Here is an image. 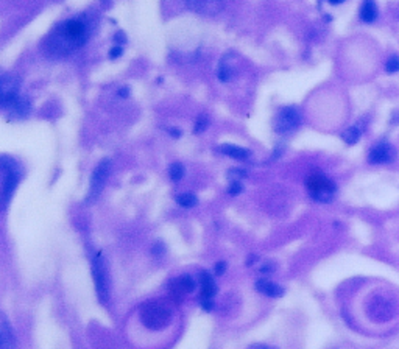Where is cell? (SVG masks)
<instances>
[{
    "instance_id": "1",
    "label": "cell",
    "mask_w": 399,
    "mask_h": 349,
    "mask_svg": "<svg viewBox=\"0 0 399 349\" xmlns=\"http://www.w3.org/2000/svg\"><path fill=\"white\" fill-rule=\"evenodd\" d=\"M363 299V312L371 323L388 326L399 318V290L394 285H376Z\"/></svg>"
},
{
    "instance_id": "2",
    "label": "cell",
    "mask_w": 399,
    "mask_h": 349,
    "mask_svg": "<svg viewBox=\"0 0 399 349\" xmlns=\"http://www.w3.org/2000/svg\"><path fill=\"white\" fill-rule=\"evenodd\" d=\"M87 41V24L81 19H71L56 27L45 39V50L55 56H64L83 47Z\"/></svg>"
},
{
    "instance_id": "3",
    "label": "cell",
    "mask_w": 399,
    "mask_h": 349,
    "mask_svg": "<svg viewBox=\"0 0 399 349\" xmlns=\"http://www.w3.org/2000/svg\"><path fill=\"white\" fill-rule=\"evenodd\" d=\"M140 321L147 329L151 331H161L164 329L170 320H172V312L170 309L159 301H147L140 307Z\"/></svg>"
},
{
    "instance_id": "4",
    "label": "cell",
    "mask_w": 399,
    "mask_h": 349,
    "mask_svg": "<svg viewBox=\"0 0 399 349\" xmlns=\"http://www.w3.org/2000/svg\"><path fill=\"white\" fill-rule=\"evenodd\" d=\"M306 185H308L311 195L317 201H321V203L331 201L334 194H335V190H337L335 182L320 170H315L308 176V179H306Z\"/></svg>"
},
{
    "instance_id": "5",
    "label": "cell",
    "mask_w": 399,
    "mask_h": 349,
    "mask_svg": "<svg viewBox=\"0 0 399 349\" xmlns=\"http://www.w3.org/2000/svg\"><path fill=\"white\" fill-rule=\"evenodd\" d=\"M92 276H94L96 282V290L99 299L106 304L109 299V290H108V271H106V264L102 256V252H97L92 259Z\"/></svg>"
},
{
    "instance_id": "6",
    "label": "cell",
    "mask_w": 399,
    "mask_h": 349,
    "mask_svg": "<svg viewBox=\"0 0 399 349\" xmlns=\"http://www.w3.org/2000/svg\"><path fill=\"white\" fill-rule=\"evenodd\" d=\"M301 123V115L299 112L289 106V108H284L279 111V114L276 115V120H274V130L276 133L279 134H287V133H292L293 130H296L298 126Z\"/></svg>"
},
{
    "instance_id": "7",
    "label": "cell",
    "mask_w": 399,
    "mask_h": 349,
    "mask_svg": "<svg viewBox=\"0 0 399 349\" xmlns=\"http://www.w3.org/2000/svg\"><path fill=\"white\" fill-rule=\"evenodd\" d=\"M396 157V148L385 139L376 142L368 151V162L373 166L388 164Z\"/></svg>"
},
{
    "instance_id": "8",
    "label": "cell",
    "mask_w": 399,
    "mask_h": 349,
    "mask_svg": "<svg viewBox=\"0 0 399 349\" xmlns=\"http://www.w3.org/2000/svg\"><path fill=\"white\" fill-rule=\"evenodd\" d=\"M2 170H4V201L7 204L19 182V170L14 161H8L7 157H4Z\"/></svg>"
},
{
    "instance_id": "9",
    "label": "cell",
    "mask_w": 399,
    "mask_h": 349,
    "mask_svg": "<svg viewBox=\"0 0 399 349\" xmlns=\"http://www.w3.org/2000/svg\"><path fill=\"white\" fill-rule=\"evenodd\" d=\"M19 80L16 77L5 75L2 80V105L4 108L11 106L19 99Z\"/></svg>"
},
{
    "instance_id": "10",
    "label": "cell",
    "mask_w": 399,
    "mask_h": 349,
    "mask_svg": "<svg viewBox=\"0 0 399 349\" xmlns=\"http://www.w3.org/2000/svg\"><path fill=\"white\" fill-rule=\"evenodd\" d=\"M195 290V281L192 276L189 274H184V276H179L176 277L173 282H172V287H170V295L172 298H176L178 301L187 293H192Z\"/></svg>"
},
{
    "instance_id": "11",
    "label": "cell",
    "mask_w": 399,
    "mask_h": 349,
    "mask_svg": "<svg viewBox=\"0 0 399 349\" xmlns=\"http://www.w3.org/2000/svg\"><path fill=\"white\" fill-rule=\"evenodd\" d=\"M108 173H109V161L105 159V161H102L97 166L94 175H92V179H90V198H94V197L99 195V192L102 190V187H103V184H105V181L108 178Z\"/></svg>"
},
{
    "instance_id": "12",
    "label": "cell",
    "mask_w": 399,
    "mask_h": 349,
    "mask_svg": "<svg viewBox=\"0 0 399 349\" xmlns=\"http://www.w3.org/2000/svg\"><path fill=\"white\" fill-rule=\"evenodd\" d=\"M191 10L203 14H216L223 8V0H186Z\"/></svg>"
},
{
    "instance_id": "13",
    "label": "cell",
    "mask_w": 399,
    "mask_h": 349,
    "mask_svg": "<svg viewBox=\"0 0 399 349\" xmlns=\"http://www.w3.org/2000/svg\"><path fill=\"white\" fill-rule=\"evenodd\" d=\"M256 290L261 292L265 296H270V298H279V296L284 295V290H283L281 285L274 284V282H271L265 277H262L256 282Z\"/></svg>"
},
{
    "instance_id": "14",
    "label": "cell",
    "mask_w": 399,
    "mask_h": 349,
    "mask_svg": "<svg viewBox=\"0 0 399 349\" xmlns=\"http://www.w3.org/2000/svg\"><path fill=\"white\" fill-rule=\"evenodd\" d=\"M200 285H201V296L200 298L214 299V296L217 295L216 281L212 279V274L209 271H201L200 273Z\"/></svg>"
},
{
    "instance_id": "15",
    "label": "cell",
    "mask_w": 399,
    "mask_h": 349,
    "mask_svg": "<svg viewBox=\"0 0 399 349\" xmlns=\"http://www.w3.org/2000/svg\"><path fill=\"white\" fill-rule=\"evenodd\" d=\"M234 58V55H226L219 64V78L222 81H229L232 77H234V72H236V67H234V61H231Z\"/></svg>"
},
{
    "instance_id": "16",
    "label": "cell",
    "mask_w": 399,
    "mask_h": 349,
    "mask_svg": "<svg viewBox=\"0 0 399 349\" xmlns=\"http://www.w3.org/2000/svg\"><path fill=\"white\" fill-rule=\"evenodd\" d=\"M0 335H2V349H16L14 334L5 316H2V329H0Z\"/></svg>"
},
{
    "instance_id": "17",
    "label": "cell",
    "mask_w": 399,
    "mask_h": 349,
    "mask_svg": "<svg viewBox=\"0 0 399 349\" xmlns=\"http://www.w3.org/2000/svg\"><path fill=\"white\" fill-rule=\"evenodd\" d=\"M220 151L225 153L226 156L232 157V159H237V161H245L250 157V151L247 148H242V147H237V145H222L220 147Z\"/></svg>"
},
{
    "instance_id": "18",
    "label": "cell",
    "mask_w": 399,
    "mask_h": 349,
    "mask_svg": "<svg viewBox=\"0 0 399 349\" xmlns=\"http://www.w3.org/2000/svg\"><path fill=\"white\" fill-rule=\"evenodd\" d=\"M378 7L373 0H365L360 8V19L366 24H371L378 19Z\"/></svg>"
},
{
    "instance_id": "19",
    "label": "cell",
    "mask_w": 399,
    "mask_h": 349,
    "mask_svg": "<svg viewBox=\"0 0 399 349\" xmlns=\"http://www.w3.org/2000/svg\"><path fill=\"white\" fill-rule=\"evenodd\" d=\"M362 133H363V126H360V123H356V125L349 126L346 131H343L342 139H343V142L348 144V145H356V144L360 141Z\"/></svg>"
},
{
    "instance_id": "20",
    "label": "cell",
    "mask_w": 399,
    "mask_h": 349,
    "mask_svg": "<svg viewBox=\"0 0 399 349\" xmlns=\"http://www.w3.org/2000/svg\"><path fill=\"white\" fill-rule=\"evenodd\" d=\"M176 201H178V204L179 206H182V207H194L195 204H197V195L195 194H192V192H186V194H181V195H178L176 197Z\"/></svg>"
},
{
    "instance_id": "21",
    "label": "cell",
    "mask_w": 399,
    "mask_h": 349,
    "mask_svg": "<svg viewBox=\"0 0 399 349\" xmlns=\"http://www.w3.org/2000/svg\"><path fill=\"white\" fill-rule=\"evenodd\" d=\"M11 108H13V111L17 112L19 115H27L28 111H30V103H28L27 99H20V97H19V99L11 105Z\"/></svg>"
},
{
    "instance_id": "22",
    "label": "cell",
    "mask_w": 399,
    "mask_h": 349,
    "mask_svg": "<svg viewBox=\"0 0 399 349\" xmlns=\"http://www.w3.org/2000/svg\"><path fill=\"white\" fill-rule=\"evenodd\" d=\"M385 72L387 74H396L399 72V56L397 55H393L387 59L385 62Z\"/></svg>"
},
{
    "instance_id": "23",
    "label": "cell",
    "mask_w": 399,
    "mask_h": 349,
    "mask_svg": "<svg viewBox=\"0 0 399 349\" xmlns=\"http://www.w3.org/2000/svg\"><path fill=\"white\" fill-rule=\"evenodd\" d=\"M169 175H170V178H172L173 181H179V179L182 178V175H184V167H182L181 164L175 162V164L170 166Z\"/></svg>"
},
{
    "instance_id": "24",
    "label": "cell",
    "mask_w": 399,
    "mask_h": 349,
    "mask_svg": "<svg viewBox=\"0 0 399 349\" xmlns=\"http://www.w3.org/2000/svg\"><path fill=\"white\" fill-rule=\"evenodd\" d=\"M228 192H229L231 195H239V194L242 192V184H240L239 181L231 182V185H229V189H228Z\"/></svg>"
},
{
    "instance_id": "25",
    "label": "cell",
    "mask_w": 399,
    "mask_h": 349,
    "mask_svg": "<svg viewBox=\"0 0 399 349\" xmlns=\"http://www.w3.org/2000/svg\"><path fill=\"white\" fill-rule=\"evenodd\" d=\"M200 304L204 310H210L214 307V299H209V298H200Z\"/></svg>"
},
{
    "instance_id": "26",
    "label": "cell",
    "mask_w": 399,
    "mask_h": 349,
    "mask_svg": "<svg viewBox=\"0 0 399 349\" xmlns=\"http://www.w3.org/2000/svg\"><path fill=\"white\" fill-rule=\"evenodd\" d=\"M206 123H207V122H206V119H203V117H201V119L197 122V126H195V133H201V131L206 128Z\"/></svg>"
},
{
    "instance_id": "27",
    "label": "cell",
    "mask_w": 399,
    "mask_h": 349,
    "mask_svg": "<svg viewBox=\"0 0 399 349\" xmlns=\"http://www.w3.org/2000/svg\"><path fill=\"white\" fill-rule=\"evenodd\" d=\"M225 270H226V264H225V262H219V264L216 265V274H222Z\"/></svg>"
},
{
    "instance_id": "28",
    "label": "cell",
    "mask_w": 399,
    "mask_h": 349,
    "mask_svg": "<svg viewBox=\"0 0 399 349\" xmlns=\"http://www.w3.org/2000/svg\"><path fill=\"white\" fill-rule=\"evenodd\" d=\"M122 55V49L120 47H114V49H111V52H109V56L111 58H117V56H120Z\"/></svg>"
},
{
    "instance_id": "29",
    "label": "cell",
    "mask_w": 399,
    "mask_h": 349,
    "mask_svg": "<svg viewBox=\"0 0 399 349\" xmlns=\"http://www.w3.org/2000/svg\"><path fill=\"white\" fill-rule=\"evenodd\" d=\"M248 349H276V347H270L267 344H262V343H256V344H251Z\"/></svg>"
},
{
    "instance_id": "30",
    "label": "cell",
    "mask_w": 399,
    "mask_h": 349,
    "mask_svg": "<svg viewBox=\"0 0 399 349\" xmlns=\"http://www.w3.org/2000/svg\"><path fill=\"white\" fill-rule=\"evenodd\" d=\"M161 252H164V245H161V243H158L155 248H153V254H161Z\"/></svg>"
},
{
    "instance_id": "31",
    "label": "cell",
    "mask_w": 399,
    "mask_h": 349,
    "mask_svg": "<svg viewBox=\"0 0 399 349\" xmlns=\"http://www.w3.org/2000/svg\"><path fill=\"white\" fill-rule=\"evenodd\" d=\"M329 4H332V5H339V4H342L343 0H327Z\"/></svg>"
}]
</instances>
